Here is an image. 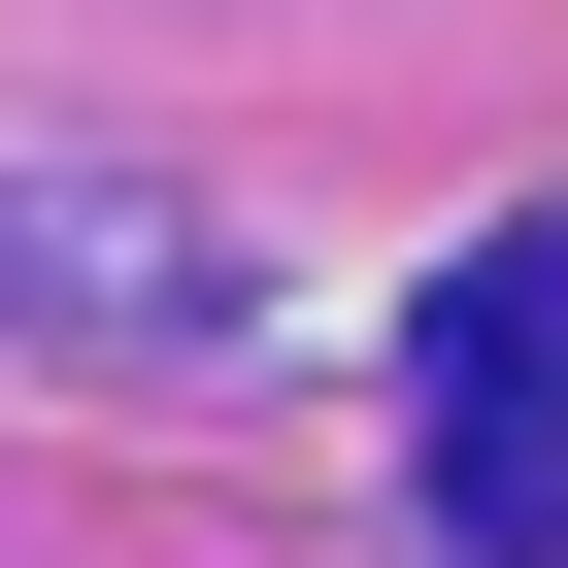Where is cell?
I'll return each instance as SVG.
<instances>
[{
    "label": "cell",
    "mask_w": 568,
    "mask_h": 568,
    "mask_svg": "<svg viewBox=\"0 0 568 568\" xmlns=\"http://www.w3.org/2000/svg\"><path fill=\"white\" fill-rule=\"evenodd\" d=\"M402 468H435V535H468V568H568V201L402 335Z\"/></svg>",
    "instance_id": "6da1fadb"
}]
</instances>
